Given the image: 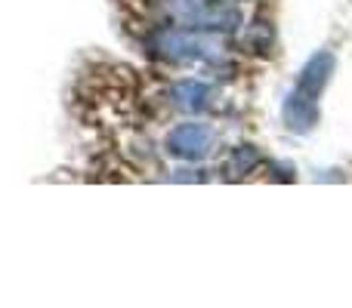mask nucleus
I'll return each mask as SVG.
<instances>
[{
  "label": "nucleus",
  "mask_w": 352,
  "mask_h": 308,
  "mask_svg": "<svg viewBox=\"0 0 352 308\" xmlns=\"http://www.w3.org/2000/svg\"><path fill=\"white\" fill-rule=\"evenodd\" d=\"M331 68L334 59L328 53H318L309 65L300 71L294 90L287 93L285 105H281V117H285V127L291 133H306L316 123V108H318V96H322L324 84L331 78Z\"/></svg>",
  "instance_id": "1"
},
{
  "label": "nucleus",
  "mask_w": 352,
  "mask_h": 308,
  "mask_svg": "<svg viewBox=\"0 0 352 308\" xmlns=\"http://www.w3.org/2000/svg\"><path fill=\"white\" fill-rule=\"evenodd\" d=\"M219 145L217 130L201 117H188V121H176L164 133V154L179 163H201L207 161Z\"/></svg>",
  "instance_id": "2"
},
{
  "label": "nucleus",
  "mask_w": 352,
  "mask_h": 308,
  "mask_svg": "<svg viewBox=\"0 0 352 308\" xmlns=\"http://www.w3.org/2000/svg\"><path fill=\"white\" fill-rule=\"evenodd\" d=\"M164 99L170 108L179 111V115L198 117V115L213 111V105H217V90L201 78H176L167 84Z\"/></svg>",
  "instance_id": "3"
},
{
  "label": "nucleus",
  "mask_w": 352,
  "mask_h": 308,
  "mask_svg": "<svg viewBox=\"0 0 352 308\" xmlns=\"http://www.w3.org/2000/svg\"><path fill=\"white\" fill-rule=\"evenodd\" d=\"M260 163H263V154H260V148L256 145H235L229 152V157H226L223 169H226L229 179H244V176L256 173Z\"/></svg>",
  "instance_id": "4"
}]
</instances>
